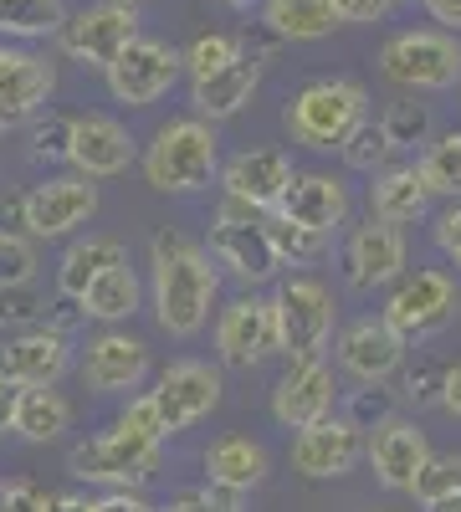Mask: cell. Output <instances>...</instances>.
I'll return each mask as SVG.
<instances>
[{
	"instance_id": "6da1fadb",
	"label": "cell",
	"mask_w": 461,
	"mask_h": 512,
	"mask_svg": "<svg viewBox=\"0 0 461 512\" xmlns=\"http://www.w3.org/2000/svg\"><path fill=\"white\" fill-rule=\"evenodd\" d=\"M149 272H154V318L170 338H195L211 323L216 292H221V272L205 256L200 241L180 236V231H159L149 246Z\"/></svg>"
},
{
	"instance_id": "7a4b0ae2",
	"label": "cell",
	"mask_w": 461,
	"mask_h": 512,
	"mask_svg": "<svg viewBox=\"0 0 461 512\" xmlns=\"http://www.w3.org/2000/svg\"><path fill=\"white\" fill-rule=\"evenodd\" d=\"M221 139L205 118H170L144 149V180L159 195H195L216 180Z\"/></svg>"
},
{
	"instance_id": "3957f363",
	"label": "cell",
	"mask_w": 461,
	"mask_h": 512,
	"mask_svg": "<svg viewBox=\"0 0 461 512\" xmlns=\"http://www.w3.org/2000/svg\"><path fill=\"white\" fill-rule=\"evenodd\" d=\"M364 108H369V93L359 88L354 77H318V82H308V88L292 93L282 123H287L292 144L333 154V149H344V139L369 118Z\"/></svg>"
},
{
	"instance_id": "277c9868",
	"label": "cell",
	"mask_w": 461,
	"mask_h": 512,
	"mask_svg": "<svg viewBox=\"0 0 461 512\" xmlns=\"http://www.w3.org/2000/svg\"><path fill=\"white\" fill-rule=\"evenodd\" d=\"M272 303V323H277V354L287 359H323L333 349V333H339V303H333V287L318 277H287L277 282Z\"/></svg>"
},
{
	"instance_id": "5b68a950",
	"label": "cell",
	"mask_w": 461,
	"mask_h": 512,
	"mask_svg": "<svg viewBox=\"0 0 461 512\" xmlns=\"http://www.w3.org/2000/svg\"><path fill=\"white\" fill-rule=\"evenodd\" d=\"M159 456H164L159 441L129 436L113 425V431H103L93 441H77L67 451V472L77 482H93V487H108V492H139L144 482H154Z\"/></svg>"
},
{
	"instance_id": "8992f818",
	"label": "cell",
	"mask_w": 461,
	"mask_h": 512,
	"mask_svg": "<svg viewBox=\"0 0 461 512\" xmlns=\"http://www.w3.org/2000/svg\"><path fill=\"white\" fill-rule=\"evenodd\" d=\"M461 313V292H456V277H446L441 267H421L390 287L385 297V328L400 338V344H426L441 328H451V318Z\"/></svg>"
},
{
	"instance_id": "52a82bcc",
	"label": "cell",
	"mask_w": 461,
	"mask_h": 512,
	"mask_svg": "<svg viewBox=\"0 0 461 512\" xmlns=\"http://www.w3.org/2000/svg\"><path fill=\"white\" fill-rule=\"evenodd\" d=\"M205 256H211L216 267H226L241 287H262L282 272L277 251L267 241V210H251L241 200H221Z\"/></svg>"
},
{
	"instance_id": "ba28073f",
	"label": "cell",
	"mask_w": 461,
	"mask_h": 512,
	"mask_svg": "<svg viewBox=\"0 0 461 512\" xmlns=\"http://www.w3.org/2000/svg\"><path fill=\"white\" fill-rule=\"evenodd\" d=\"M380 72L405 93H446L461 82V41L451 31H395L380 52Z\"/></svg>"
},
{
	"instance_id": "9c48e42d",
	"label": "cell",
	"mask_w": 461,
	"mask_h": 512,
	"mask_svg": "<svg viewBox=\"0 0 461 512\" xmlns=\"http://www.w3.org/2000/svg\"><path fill=\"white\" fill-rule=\"evenodd\" d=\"M221 390H226L221 369H211L205 359L164 364L159 379H154V390H149V400H154V410L164 420V436H180V431H190V425H200L221 405Z\"/></svg>"
},
{
	"instance_id": "30bf717a",
	"label": "cell",
	"mask_w": 461,
	"mask_h": 512,
	"mask_svg": "<svg viewBox=\"0 0 461 512\" xmlns=\"http://www.w3.org/2000/svg\"><path fill=\"white\" fill-rule=\"evenodd\" d=\"M180 52L170 47V41H159V36H134L129 47H123L108 67H103V77H108V93L118 98V103H129V108H149V103H159L164 93L180 82Z\"/></svg>"
},
{
	"instance_id": "8fae6325",
	"label": "cell",
	"mask_w": 461,
	"mask_h": 512,
	"mask_svg": "<svg viewBox=\"0 0 461 512\" xmlns=\"http://www.w3.org/2000/svg\"><path fill=\"white\" fill-rule=\"evenodd\" d=\"M98 216V185L82 175H52L21 195V226L31 241H62Z\"/></svg>"
},
{
	"instance_id": "7c38bea8",
	"label": "cell",
	"mask_w": 461,
	"mask_h": 512,
	"mask_svg": "<svg viewBox=\"0 0 461 512\" xmlns=\"http://www.w3.org/2000/svg\"><path fill=\"white\" fill-rule=\"evenodd\" d=\"M216 354L226 369H262L272 354H277V323H272V303L257 292H246L236 297V303L221 308L216 318Z\"/></svg>"
},
{
	"instance_id": "4fadbf2b",
	"label": "cell",
	"mask_w": 461,
	"mask_h": 512,
	"mask_svg": "<svg viewBox=\"0 0 461 512\" xmlns=\"http://www.w3.org/2000/svg\"><path fill=\"white\" fill-rule=\"evenodd\" d=\"M139 36V11L129 6H108V0H98V6H82L62 21L57 41H62V52L82 67H108L129 41Z\"/></svg>"
},
{
	"instance_id": "5bb4252c",
	"label": "cell",
	"mask_w": 461,
	"mask_h": 512,
	"mask_svg": "<svg viewBox=\"0 0 461 512\" xmlns=\"http://www.w3.org/2000/svg\"><path fill=\"white\" fill-rule=\"evenodd\" d=\"M134 139L129 128L108 113H77L67 118V164L82 180H113L134 164Z\"/></svg>"
},
{
	"instance_id": "9a60e30c",
	"label": "cell",
	"mask_w": 461,
	"mask_h": 512,
	"mask_svg": "<svg viewBox=\"0 0 461 512\" xmlns=\"http://www.w3.org/2000/svg\"><path fill=\"white\" fill-rule=\"evenodd\" d=\"M333 369L323 359H287L282 379L272 384V420L282 431H308V425L333 415Z\"/></svg>"
},
{
	"instance_id": "2e32d148",
	"label": "cell",
	"mask_w": 461,
	"mask_h": 512,
	"mask_svg": "<svg viewBox=\"0 0 461 512\" xmlns=\"http://www.w3.org/2000/svg\"><path fill=\"white\" fill-rule=\"evenodd\" d=\"M364 461V431L354 420H318L292 436V472L308 482H339Z\"/></svg>"
},
{
	"instance_id": "e0dca14e",
	"label": "cell",
	"mask_w": 461,
	"mask_h": 512,
	"mask_svg": "<svg viewBox=\"0 0 461 512\" xmlns=\"http://www.w3.org/2000/svg\"><path fill=\"white\" fill-rule=\"evenodd\" d=\"M149 344L134 333H98L88 349H82V384H88L93 395H134L144 390V379H149Z\"/></svg>"
},
{
	"instance_id": "ac0fdd59",
	"label": "cell",
	"mask_w": 461,
	"mask_h": 512,
	"mask_svg": "<svg viewBox=\"0 0 461 512\" xmlns=\"http://www.w3.org/2000/svg\"><path fill=\"white\" fill-rule=\"evenodd\" d=\"M272 216L287 221V226L333 236V231L349 221V190H344V180L323 175V169H308V175H298V169H292V180H287V190L277 195Z\"/></svg>"
},
{
	"instance_id": "d6986e66",
	"label": "cell",
	"mask_w": 461,
	"mask_h": 512,
	"mask_svg": "<svg viewBox=\"0 0 461 512\" xmlns=\"http://www.w3.org/2000/svg\"><path fill=\"white\" fill-rule=\"evenodd\" d=\"M364 456H369V466H374V477H380V487L410 492L415 472H421L426 456H431V441H426V431H421L415 420L385 415V420H374V431H369V441H364Z\"/></svg>"
},
{
	"instance_id": "ffe728a7",
	"label": "cell",
	"mask_w": 461,
	"mask_h": 512,
	"mask_svg": "<svg viewBox=\"0 0 461 512\" xmlns=\"http://www.w3.org/2000/svg\"><path fill=\"white\" fill-rule=\"evenodd\" d=\"M333 349H339V369L354 384H390L405 364V344L385 328V318H359L344 333H333Z\"/></svg>"
},
{
	"instance_id": "44dd1931",
	"label": "cell",
	"mask_w": 461,
	"mask_h": 512,
	"mask_svg": "<svg viewBox=\"0 0 461 512\" xmlns=\"http://www.w3.org/2000/svg\"><path fill=\"white\" fill-rule=\"evenodd\" d=\"M400 277H405V231L380 226V221L359 226L344 246V282L354 292H374V287H390Z\"/></svg>"
},
{
	"instance_id": "7402d4cb",
	"label": "cell",
	"mask_w": 461,
	"mask_h": 512,
	"mask_svg": "<svg viewBox=\"0 0 461 512\" xmlns=\"http://www.w3.org/2000/svg\"><path fill=\"white\" fill-rule=\"evenodd\" d=\"M6 354V379L21 390H57V379L72 369V344L52 328H26L0 344Z\"/></svg>"
},
{
	"instance_id": "603a6c76",
	"label": "cell",
	"mask_w": 461,
	"mask_h": 512,
	"mask_svg": "<svg viewBox=\"0 0 461 512\" xmlns=\"http://www.w3.org/2000/svg\"><path fill=\"white\" fill-rule=\"evenodd\" d=\"M216 180H221L226 200H241L251 210H272L292 180V159L282 149H241L236 159H226L216 169Z\"/></svg>"
},
{
	"instance_id": "cb8c5ba5",
	"label": "cell",
	"mask_w": 461,
	"mask_h": 512,
	"mask_svg": "<svg viewBox=\"0 0 461 512\" xmlns=\"http://www.w3.org/2000/svg\"><path fill=\"white\" fill-rule=\"evenodd\" d=\"M52 88H57V72H52L47 57L11 52L6 72H0V128L31 123L41 108L52 103Z\"/></svg>"
},
{
	"instance_id": "d4e9b609",
	"label": "cell",
	"mask_w": 461,
	"mask_h": 512,
	"mask_svg": "<svg viewBox=\"0 0 461 512\" xmlns=\"http://www.w3.org/2000/svg\"><path fill=\"white\" fill-rule=\"evenodd\" d=\"M257 82H262V57H246V52H241L231 67L211 72V77H195V82H190L195 118H205V123L236 118V113L251 103V93H257Z\"/></svg>"
},
{
	"instance_id": "484cf974",
	"label": "cell",
	"mask_w": 461,
	"mask_h": 512,
	"mask_svg": "<svg viewBox=\"0 0 461 512\" xmlns=\"http://www.w3.org/2000/svg\"><path fill=\"white\" fill-rule=\"evenodd\" d=\"M272 472V456L262 441H251V436H221L211 441V451H205V482L221 487V492H257Z\"/></svg>"
},
{
	"instance_id": "4316f807",
	"label": "cell",
	"mask_w": 461,
	"mask_h": 512,
	"mask_svg": "<svg viewBox=\"0 0 461 512\" xmlns=\"http://www.w3.org/2000/svg\"><path fill=\"white\" fill-rule=\"evenodd\" d=\"M369 210L380 226H415L431 210V190L415 164H390L369 185Z\"/></svg>"
},
{
	"instance_id": "83f0119b",
	"label": "cell",
	"mask_w": 461,
	"mask_h": 512,
	"mask_svg": "<svg viewBox=\"0 0 461 512\" xmlns=\"http://www.w3.org/2000/svg\"><path fill=\"white\" fill-rule=\"evenodd\" d=\"M139 297H144V287H139V277H134V267L123 262V267H108V272H98L88 287H82V313L88 318H98V323H129L134 313H139Z\"/></svg>"
},
{
	"instance_id": "f1b7e54d",
	"label": "cell",
	"mask_w": 461,
	"mask_h": 512,
	"mask_svg": "<svg viewBox=\"0 0 461 512\" xmlns=\"http://www.w3.org/2000/svg\"><path fill=\"white\" fill-rule=\"evenodd\" d=\"M123 262H129V246L113 241V236L72 241V246L62 251V262H57V292H62V297H82V287H88L98 272L123 267Z\"/></svg>"
},
{
	"instance_id": "f546056e",
	"label": "cell",
	"mask_w": 461,
	"mask_h": 512,
	"mask_svg": "<svg viewBox=\"0 0 461 512\" xmlns=\"http://www.w3.org/2000/svg\"><path fill=\"white\" fill-rule=\"evenodd\" d=\"M262 21L277 41H323L339 16H333V0H267Z\"/></svg>"
},
{
	"instance_id": "4dcf8cb0",
	"label": "cell",
	"mask_w": 461,
	"mask_h": 512,
	"mask_svg": "<svg viewBox=\"0 0 461 512\" xmlns=\"http://www.w3.org/2000/svg\"><path fill=\"white\" fill-rule=\"evenodd\" d=\"M67 425H72V405H67L57 390H21V400H16V425H11L21 441L47 446V441H57V436L67 431Z\"/></svg>"
},
{
	"instance_id": "1f68e13d",
	"label": "cell",
	"mask_w": 461,
	"mask_h": 512,
	"mask_svg": "<svg viewBox=\"0 0 461 512\" xmlns=\"http://www.w3.org/2000/svg\"><path fill=\"white\" fill-rule=\"evenodd\" d=\"M415 169H421V180H426L431 200H436V195L461 200V128L441 134V139H436L421 159H415Z\"/></svg>"
},
{
	"instance_id": "d6a6232c",
	"label": "cell",
	"mask_w": 461,
	"mask_h": 512,
	"mask_svg": "<svg viewBox=\"0 0 461 512\" xmlns=\"http://www.w3.org/2000/svg\"><path fill=\"white\" fill-rule=\"evenodd\" d=\"M67 21L62 0H0V36H57Z\"/></svg>"
},
{
	"instance_id": "836d02e7",
	"label": "cell",
	"mask_w": 461,
	"mask_h": 512,
	"mask_svg": "<svg viewBox=\"0 0 461 512\" xmlns=\"http://www.w3.org/2000/svg\"><path fill=\"white\" fill-rule=\"evenodd\" d=\"M236 57H241V36H231V31H205V36H195L190 47L180 52V67H185L190 82H195V77H211V72L231 67Z\"/></svg>"
},
{
	"instance_id": "e575fe53",
	"label": "cell",
	"mask_w": 461,
	"mask_h": 512,
	"mask_svg": "<svg viewBox=\"0 0 461 512\" xmlns=\"http://www.w3.org/2000/svg\"><path fill=\"white\" fill-rule=\"evenodd\" d=\"M339 154H344L349 169H359V175H380V169H390V159H395V149H390V139H385V128L369 123V118L344 139Z\"/></svg>"
},
{
	"instance_id": "d590c367",
	"label": "cell",
	"mask_w": 461,
	"mask_h": 512,
	"mask_svg": "<svg viewBox=\"0 0 461 512\" xmlns=\"http://www.w3.org/2000/svg\"><path fill=\"white\" fill-rule=\"evenodd\" d=\"M267 241H272V251H277V262L287 267H303V262H318L323 256V246H328V236H318V231H303V226H287V221H277L272 210H267Z\"/></svg>"
},
{
	"instance_id": "8d00e7d4",
	"label": "cell",
	"mask_w": 461,
	"mask_h": 512,
	"mask_svg": "<svg viewBox=\"0 0 461 512\" xmlns=\"http://www.w3.org/2000/svg\"><path fill=\"white\" fill-rule=\"evenodd\" d=\"M461 492V451H446V456H426V466L415 472L410 482V497H421V502H436V497H451Z\"/></svg>"
},
{
	"instance_id": "74e56055",
	"label": "cell",
	"mask_w": 461,
	"mask_h": 512,
	"mask_svg": "<svg viewBox=\"0 0 461 512\" xmlns=\"http://www.w3.org/2000/svg\"><path fill=\"white\" fill-rule=\"evenodd\" d=\"M47 318V297L36 292V282H21V287H0V328H41Z\"/></svg>"
},
{
	"instance_id": "f35d334b",
	"label": "cell",
	"mask_w": 461,
	"mask_h": 512,
	"mask_svg": "<svg viewBox=\"0 0 461 512\" xmlns=\"http://www.w3.org/2000/svg\"><path fill=\"white\" fill-rule=\"evenodd\" d=\"M36 241L21 236V231H0V287H21V282H36Z\"/></svg>"
},
{
	"instance_id": "ab89813d",
	"label": "cell",
	"mask_w": 461,
	"mask_h": 512,
	"mask_svg": "<svg viewBox=\"0 0 461 512\" xmlns=\"http://www.w3.org/2000/svg\"><path fill=\"white\" fill-rule=\"evenodd\" d=\"M380 128H385L390 149L400 154V149H415V144L431 139V113H426L421 103H395V108L380 118Z\"/></svg>"
},
{
	"instance_id": "60d3db41",
	"label": "cell",
	"mask_w": 461,
	"mask_h": 512,
	"mask_svg": "<svg viewBox=\"0 0 461 512\" xmlns=\"http://www.w3.org/2000/svg\"><path fill=\"white\" fill-rule=\"evenodd\" d=\"M164 512H241V497L205 482V487H180Z\"/></svg>"
},
{
	"instance_id": "b9f144b4",
	"label": "cell",
	"mask_w": 461,
	"mask_h": 512,
	"mask_svg": "<svg viewBox=\"0 0 461 512\" xmlns=\"http://www.w3.org/2000/svg\"><path fill=\"white\" fill-rule=\"evenodd\" d=\"M31 159L47 164V159H67V118L47 113V118H31Z\"/></svg>"
},
{
	"instance_id": "7bdbcfd3",
	"label": "cell",
	"mask_w": 461,
	"mask_h": 512,
	"mask_svg": "<svg viewBox=\"0 0 461 512\" xmlns=\"http://www.w3.org/2000/svg\"><path fill=\"white\" fill-rule=\"evenodd\" d=\"M118 431H129V436H144V441H170L164 436V420H159V410H154V400L149 395H129V405H123V415L113 420Z\"/></svg>"
},
{
	"instance_id": "ee69618b",
	"label": "cell",
	"mask_w": 461,
	"mask_h": 512,
	"mask_svg": "<svg viewBox=\"0 0 461 512\" xmlns=\"http://www.w3.org/2000/svg\"><path fill=\"white\" fill-rule=\"evenodd\" d=\"M405 6V0H333V16L339 26H369V21H385Z\"/></svg>"
},
{
	"instance_id": "f6af8a7d",
	"label": "cell",
	"mask_w": 461,
	"mask_h": 512,
	"mask_svg": "<svg viewBox=\"0 0 461 512\" xmlns=\"http://www.w3.org/2000/svg\"><path fill=\"white\" fill-rule=\"evenodd\" d=\"M47 492L36 482H0V512H41Z\"/></svg>"
},
{
	"instance_id": "bcb514c9",
	"label": "cell",
	"mask_w": 461,
	"mask_h": 512,
	"mask_svg": "<svg viewBox=\"0 0 461 512\" xmlns=\"http://www.w3.org/2000/svg\"><path fill=\"white\" fill-rule=\"evenodd\" d=\"M77 323H88V313H82L77 297H57V303H47V318H41V328H52V333H72Z\"/></svg>"
},
{
	"instance_id": "7dc6e473",
	"label": "cell",
	"mask_w": 461,
	"mask_h": 512,
	"mask_svg": "<svg viewBox=\"0 0 461 512\" xmlns=\"http://www.w3.org/2000/svg\"><path fill=\"white\" fill-rule=\"evenodd\" d=\"M431 236H436V246H441L446 256H456V251H461V200H456L451 210H441L436 226H431Z\"/></svg>"
},
{
	"instance_id": "c3c4849f",
	"label": "cell",
	"mask_w": 461,
	"mask_h": 512,
	"mask_svg": "<svg viewBox=\"0 0 461 512\" xmlns=\"http://www.w3.org/2000/svg\"><path fill=\"white\" fill-rule=\"evenodd\" d=\"M88 512H159L144 492H103Z\"/></svg>"
},
{
	"instance_id": "681fc988",
	"label": "cell",
	"mask_w": 461,
	"mask_h": 512,
	"mask_svg": "<svg viewBox=\"0 0 461 512\" xmlns=\"http://www.w3.org/2000/svg\"><path fill=\"white\" fill-rule=\"evenodd\" d=\"M436 400H441V410H446L451 420H461V364H451V369L441 374V390H436Z\"/></svg>"
},
{
	"instance_id": "f907efd6",
	"label": "cell",
	"mask_w": 461,
	"mask_h": 512,
	"mask_svg": "<svg viewBox=\"0 0 461 512\" xmlns=\"http://www.w3.org/2000/svg\"><path fill=\"white\" fill-rule=\"evenodd\" d=\"M16 400H21V384H6V379H0V436H6L11 425H16Z\"/></svg>"
},
{
	"instance_id": "816d5d0a",
	"label": "cell",
	"mask_w": 461,
	"mask_h": 512,
	"mask_svg": "<svg viewBox=\"0 0 461 512\" xmlns=\"http://www.w3.org/2000/svg\"><path fill=\"white\" fill-rule=\"evenodd\" d=\"M426 11H431L446 31H461V0H426Z\"/></svg>"
},
{
	"instance_id": "f5cc1de1",
	"label": "cell",
	"mask_w": 461,
	"mask_h": 512,
	"mask_svg": "<svg viewBox=\"0 0 461 512\" xmlns=\"http://www.w3.org/2000/svg\"><path fill=\"white\" fill-rule=\"evenodd\" d=\"M88 507H93V502H88V497H77V492H52L41 512H88Z\"/></svg>"
},
{
	"instance_id": "db71d44e",
	"label": "cell",
	"mask_w": 461,
	"mask_h": 512,
	"mask_svg": "<svg viewBox=\"0 0 461 512\" xmlns=\"http://www.w3.org/2000/svg\"><path fill=\"white\" fill-rule=\"evenodd\" d=\"M426 512H461V492H451V497H436V502H426Z\"/></svg>"
},
{
	"instance_id": "11a10c76",
	"label": "cell",
	"mask_w": 461,
	"mask_h": 512,
	"mask_svg": "<svg viewBox=\"0 0 461 512\" xmlns=\"http://www.w3.org/2000/svg\"><path fill=\"white\" fill-rule=\"evenodd\" d=\"M108 6H129V11H139V6H144V0H108Z\"/></svg>"
},
{
	"instance_id": "9f6ffc18",
	"label": "cell",
	"mask_w": 461,
	"mask_h": 512,
	"mask_svg": "<svg viewBox=\"0 0 461 512\" xmlns=\"http://www.w3.org/2000/svg\"><path fill=\"white\" fill-rule=\"evenodd\" d=\"M6 62H11V47H0V72H6Z\"/></svg>"
},
{
	"instance_id": "6f0895ef",
	"label": "cell",
	"mask_w": 461,
	"mask_h": 512,
	"mask_svg": "<svg viewBox=\"0 0 461 512\" xmlns=\"http://www.w3.org/2000/svg\"><path fill=\"white\" fill-rule=\"evenodd\" d=\"M226 6H236V11H241V6H251V0H226Z\"/></svg>"
},
{
	"instance_id": "680465c9",
	"label": "cell",
	"mask_w": 461,
	"mask_h": 512,
	"mask_svg": "<svg viewBox=\"0 0 461 512\" xmlns=\"http://www.w3.org/2000/svg\"><path fill=\"white\" fill-rule=\"evenodd\" d=\"M451 262H456V272H461V251H456V256H451Z\"/></svg>"
},
{
	"instance_id": "91938a15",
	"label": "cell",
	"mask_w": 461,
	"mask_h": 512,
	"mask_svg": "<svg viewBox=\"0 0 461 512\" xmlns=\"http://www.w3.org/2000/svg\"><path fill=\"white\" fill-rule=\"evenodd\" d=\"M0 134H6V128H0Z\"/></svg>"
}]
</instances>
